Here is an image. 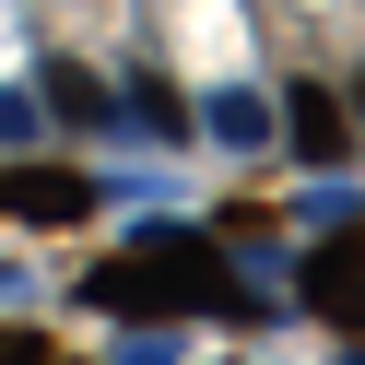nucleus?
<instances>
[{
    "instance_id": "nucleus-1",
    "label": "nucleus",
    "mask_w": 365,
    "mask_h": 365,
    "mask_svg": "<svg viewBox=\"0 0 365 365\" xmlns=\"http://www.w3.org/2000/svg\"><path fill=\"white\" fill-rule=\"evenodd\" d=\"M95 294L106 307H236V283H224V259L200 236H142L130 259L95 271Z\"/></svg>"
},
{
    "instance_id": "nucleus-2",
    "label": "nucleus",
    "mask_w": 365,
    "mask_h": 365,
    "mask_svg": "<svg viewBox=\"0 0 365 365\" xmlns=\"http://www.w3.org/2000/svg\"><path fill=\"white\" fill-rule=\"evenodd\" d=\"M307 307L330 318V330L365 341V224H354V236H330V247H307Z\"/></svg>"
},
{
    "instance_id": "nucleus-3",
    "label": "nucleus",
    "mask_w": 365,
    "mask_h": 365,
    "mask_svg": "<svg viewBox=\"0 0 365 365\" xmlns=\"http://www.w3.org/2000/svg\"><path fill=\"white\" fill-rule=\"evenodd\" d=\"M283 118H294V153H307V165H341V106L318 95V83H294V106H283Z\"/></svg>"
},
{
    "instance_id": "nucleus-4",
    "label": "nucleus",
    "mask_w": 365,
    "mask_h": 365,
    "mask_svg": "<svg viewBox=\"0 0 365 365\" xmlns=\"http://www.w3.org/2000/svg\"><path fill=\"white\" fill-rule=\"evenodd\" d=\"M12 200H24V212H83V177H59V165H24V177H12Z\"/></svg>"
},
{
    "instance_id": "nucleus-5",
    "label": "nucleus",
    "mask_w": 365,
    "mask_h": 365,
    "mask_svg": "<svg viewBox=\"0 0 365 365\" xmlns=\"http://www.w3.org/2000/svg\"><path fill=\"white\" fill-rule=\"evenodd\" d=\"M354 106H365V83H354Z\"/></svg>"
}]
</instances>
